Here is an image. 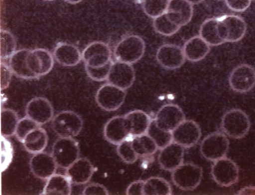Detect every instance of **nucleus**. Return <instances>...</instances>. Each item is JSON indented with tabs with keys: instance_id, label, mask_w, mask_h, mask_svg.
<instances>
[{
	"instance_id": "nucleus-1",
	"label": "nucleus",
	"mask_w": 255,
	"mask_h": 195,
	"mask_svg": "<svg viewBox=\"0 0 255 195\" xmlns=\"http://www.w3.org/2000/svg\"><path fill=\"white\" fill-rule=\"evenodd\" d=\"M145 49L143 39L137 35L130 34L124 37L117 43L113 54L117 61L132 64L142 57Z\"/></svg>"
},
{
	"instance_id": "nucleus-2",
	"label": "nucleus",
	"mask_w": 255,
	"mask_h": 195,
	"mask_svg": "<svg viewBox=\"0 0 255 195\" xmlns=\"http://www.w3.org/2000/svg\"><path fill=\"white\" fill-rule=\"evenodd\" d=\"M222 131L236 139L244 137L248 133L251 123L248 116L242 110L233 109L227 111L221 121Z\"/></svg>"
},
{
	"instance_id": "nucleus-3",
	"label": "nucleus",
	"mask_w": 255,
	"mask_h": 195,
	"mask_svg": "<svg viewBox=\"0 0 255 195\" xmlns=\"http://www.w3.org/2000/svg\"><path fill=\"white\" fill-rule=\"evenodd\" d=\"M203 176L201 167L192 163L181 164L172 172L173 183L182 191H193L200 184Z\"/></svg>"
},
{
	"instance_id": "nucleus-4",
	"label": "nucleus",
	"mask_w": 255,
	"mask_h": 195,
	"mask_svg": "<svg viewBox=\"0 0 255 195\" xmlns=\"http://www.w3.org/2000/svg\"><path fill=\"white\" fill-rule=\"evenodd\" d=\"M247 29L245 21L239 15L227 14L218 18V33L224 42L241 40L244 37Z\"/></svg>"
},
{
	"instance_id": "nucleus-5",
	"label": "nucleus",
	"mask_w": 255,
	"mask_h": 195,
	"mask_svg": "<svg viewBox=\"0 0 255 195\" xmlns=\"http://www.w3.org/2000/svg\"><path fill=\"white\" fill-rule=\"evenodd\" d=\"M78 142L72 137H60L54 143L51 155L58 166L67 169L78 158Z\"/></svg>"
},
{
	"instance_id": "nucleus-6",
	"label": "nucleus",
	"mask_w": 255,
	"mask_h": 195,
	"mask_svg": "<svg viewBox=\"0 0 255 195\" xmlns=\"http://www.w3.org/2000/svg\"><path fill=\"white\" fill-rule=\"evenodd\" d=\"M54 131L61 137H73L77 136L83 126L82 118L72 111H63L54 117L52 120Z\"/></svg>"
},
{
	"instance_id": "nucleus-7",
	"label": "nucleus",
	"mask_w": 255,
	"mask_h": 195,
	"mask_svg": "<svg viewBox=\"0 0 255 195\" xmlns=\"http://www.w3.org/2000/svg\"><path fill=\"white\" fill-rule=\"evenodd\" d=\"M229 141L225 134L214 132L206 136L200 145V152L206 160L215 162L226 156Z\"/></svg>"
},
{
	"instance_id": "nucleus-8",
	"label": "nucleus",
	"mask_w": 255,
	"mask_h": 195,
	"mask_svg": "<svg viewBox=\"0 0 255 195\" xmlns=\"http://www.w3.org/2000/svg\"><path fill=\"white\" fill-rule=\"evenodd\" d=\"M211 175L218 185L230 187L239 180V168L234 161L225 157L214 162L211 168Z\"/></svg>"
},
{
	"instance_id": "nucleus-9",
	"label": "nucleus",
	"mask_w": 255,
	"mask_h": 195,
	"mask_svg": "<svg viewBox=\"0 0 255 195\" xmlns=\"http://www.w3.org/2000/svg\"><path fill=\"white\" fill-rule=\"evenodd\" d=\"M126 96L125 90L108 83L99 88L95 99L99 107L110 112L118 110L124 103Z\"/></svg>"
},
{
	"instance_id": "nucleus-10",
	"label": "nucleus",
	"mask_w": 255,
	"mask_h": 195,
	"mask_svg": "<svg viewBox=\"0 0 255 195\" xmlns=\"http://www.w3.org/2000/svg\"><path fill=\"white\" fill-rule=\"evenodd\" d=\"M229 83L232 89L236 92L250 91L255 86V68L246 63L237 65L230 74Z\"/></svg>"
},
{
	"instance_id": "nucleus-11",
	"label": "nucleus",
	"mask_w": 255,
	"mask_h": 195,
	"mask_svg": "<svg viewBox=\"0 0 255 195\" xmlns=\"http://www.w3.org/2000/svg\"><path fill=\"white\" fill-rule=\"evenodd\" d=\"M153 120L159 129L171 132L185 120V116L179 106L167 104L158 110Z\"/></svg>"
},
{
	"instance_id": "nucleus-12",
	"label": "nucleus",
	"mask_w": 255,
	"mask_h": 195,
	"mask_svg": "<svg viewBox=\"0 0 255 195\" xmlns=\"http://www.w3.org/2000/svg\"><path fill=\"white\" fill-rule=\"evenodd\" d=\"M112 52L109 46L102 41H94L83 50L82 58L85 65L99 67L111 62Z\"/></svg>"
},
{
	"instance_id": "nucleus-13",
	"label": "nucleus",
	"mask_w": 255,
	"mask_h": 195,
	"mask_svg": "<svg viewBox=\"0 0 255 195\" xmlns=\"http://www.w3.org/2000/svg\"><path fill=\"white\" fill-rule=\"evenodd\" d=\"M135 78L134 70L131 64L117 61L112 62L107 80L109 83L126 90L132 86Z\"/></svg>"
},
{
	"instance_id": "nucleus-14",
	"label": "nucleus",
	"mask_w": 255,
	"mask_h": 195,
	"mask_svg": "<svg viewBox=\"0 0 255 195\" xmlns=\"http://www.w3.org/2000/svg\"><path fill=\"white\" fill-rule=\"evenodd\" d=\"M171 133L173 142L184 148H189L194 146L201 136L199 125L192 120H185Z\"/></svg>"
},
{
	"instance_id": "nucleus-15",
	"label": "nucleus",
	"mask_w": 255,
	"mask_h": 195,
	"mask_svg": "<svg viewBox=\"0 0 255 195\" xmlns=\"http://www.w3.org/2000/svg\"><path fill=\"white\" fill-rule=\"evenodd\" d=\"M26 63L28 69L38 78L52 70L54 59L48 50L36 48L30 50L26 57Z\"/></svg>"
},
{
	"instance_id": "nucleus-16",
	"label": "nucleus",
	"mask_w": 255,
	"mask_h": 195,
	"mask_svg": "<svg viewBox=\"0 0 255 195\" xmlns=\"http://www.w3.org/2000/svg\"><path fill=\"white\" fill-rule=\"evenodd\" d=\"M158 63L167 69H176L180 67L185 61L183 48L178 45L165 44L160 46L156 53Z\"/></svg>"
},
{
	"instance_id": "nucleus-17",
	"label": "nucleus",
	"mask_w": 255,
	"mask_h": 195,
	"mask_svg": "<svg viewBox=\"0 0 255 195\" xmlns=\"http://www.w3.org/2000/svg\"><path fill=\"white\" fill-rule=\"evenodd\" d=\"M25 113L27 117L39 125L49 122L54 114L53 108L49 101L44 97L32 99L27 104Z\"/></svg>"
},
{
	"instance_id": "nucleus-18",
	"label": "nucleus",
	"mask_w": 255,
	"mask_h": 195,
	"mask_svg": "<svg viewBox=\"0 0 255 195\" xmlns=\"http://www.w3.org/2000/svg\"><path fill=\"white\" fill-rule=\"evenodd\" d=\"M103 133L105 139L115 145L131 137L124 116H116L109 119L104 126Z\"/></svg>"
},
{
	"instance_id": "nucleus-19",
	"label": "nucleus",
	"mask_w": 255,
	"mask_h": 195,
	"mask_svg": "<svg viewBox=\"0 0 255 195\" xmlns=\"http://www.w3.org/2000/svg\"><path fill=\"white\" fill-rule=\"evenodd\" d=\"M29 166L35 177L46 180L55 174L57 165L52 155L41 152L35 154L30 159Z\"/></svg>"
},
{
	"instance_id": "nucleus-20",
	"label": "nucleus",
	"mask_w": 255,
	"mask_h": 195,
	"mask_svg": "<svg viewBox=\"0 0 255 195\" xmlns=\"http://www.w3.org/2000/svg\"><path fill=\"white\" fill-rule=\"evenodd\" d=\"M180 145L171 142L160 150L158 157L160 167L172 172L183 163L184 150Z\"/></svg>"
},
{
	"instance_id": "nucleus-21",
	"label": "nucleus",
	"mask_w": 255,
	"mask_h": 195,
	"mask_svg": "<svg viewBox=\"0 0 255 195\" xmlns=\"http://www.w3.org/2000/svg\"><path fill=\"white\" fill-rule=\"evenodd\" d=\"M66 176L72 184L83 185L88 183L92 178L95 168L87 158H78L66 169Z\"/></svg>"
},
{
	"instance_id": "nucleus-22",
	"label": "nucleus",
	"mask_w": 255,
	"mask_h": 195,
	"mask_svg": "<svg viewBox=\"0 0 255 195\" xmlns=\"http://www.w3.org/2000/svg\"><path fill=\"white\" fill-rule=\"evenodd\" d=\"M166 13L172 22L181 27L192 19V4L187 0H170Z\"/></svg>"
},
{
	"instance_id": "nucleus-23",
	"label": "nucleus",
	"mask_w": 255,
	"mask_h": 195,
	"mask_svg": "<svg viewBox=\"0 0 255 195\" xmlns=\"http://www.w3.org/2000/svg\"><path fill=\"white\" fill-rule=\"evenodd\" d=\"M131 137L146 134L152 121L145 112L135 110L124 116Z\"/></svg>"
},
{
	"instance_id": "nucleus-24",
	"label": "nucleus",
	"mask_w": 255,
	"mask_h": 195,
	"mask_svg": "<svg viewBox=\"0 0 255 195\" xmlns=\"http://www.w3.org/2000/svg\"><path fill=\"white\" fill-rule=\"evenodd\" d=\"M53 56L60 64L64 66H74L81 61L82 54L75 45L61 42L57 44L53 51Z\"/></svg>"
},
{
	"instance_id": "nucleus-25",
	"label": "nucleus",
	"mask_w": 255,
	"mask_h": 195,
	"mask_svg": "<svg viewBox=\"0 0 255 195\" xmlns=\"http://www.w3.org/2000/svg\"><path fill=\"white\" fill-rule=\"evenodd\" d=\"M210 46L200 35H196L184 43L183 50L187 59L197 62L204 59L209 53Z\"/></svg>"
},
{
	"instance_id": "nucleus-26",
	"label": "nucleus",
	"mask_w": 255,
	"mask_h": 195,
	"mask_svg": "<svg viewBox=\"0 0 255 195\" xmlns=\"http://www.w3.org/2000/svg\"><path fill=\"white\" fill-rule=\"evenodd\" d=\"M30 49H21L16 50L9 58V66L14 74L24 79H31L37 77L28 69L26 57Z\"/></svg>"
},
{
	"instance_id": "nucleus-27",
	"label": "nucleus",
	"mask_w": 255,
	"mask_h": 195,
	"mask_svg": "<svg viewBox=\"0 0 255 195\" xmlns=\"http://www.w3.org/2000/svg\"><path fill=\"white\" fill-rule=\"evenodd\" d=\"M47 142L46 131L39 127L28 133L22 143L27 152L35 154L42 152L46 148Z\"/></svg>"
},
{
	"instance_id": "nucleus-28",
	"label": "nucleus",
	"mask_w": 255,
	"mask_h": 195,
	"mask_svg": "<svg viewBox=\"0 0 255 195\" xmlns=\"http://www.w3.org/2000/svg\"><path fill=\"white\" fill-rule=\"evenodd\" d=\"M71 194V183L66 176L55 174L46 183L41 195H70Z\"/></svg>"
},
{
	"instance_id": "nucleus-29",
	"label": "nucleus",
	"mask_w": 255,
	"mask_h": 195,
	"mask_svg": "<svg viewBox=\"0 0 255 195\" xmlns=\"http://www.w3.org/2000/svg\"><path fill=\"white\" fill-rule=\"evenodd\" d=\"M131 145L138 158L152 156L158 149L154 141L147 134L132 137Z\"/></svg>"
},
{
	"instance_id": "nucleus-30",
	"label": "nucleus",
	"mask_w": 255,
	"mask_h": 195,
	"mask_svg": "<svg viewBox=\"0 0 255 195\" xmlns=\"http://www.w3.org/2000/svg\"><path fill=\"white\" fill-rule=\"evenodd\" d=\"M143 195H171L172 190L170 183L165 179L151 177L144 181Z\"/></svg>"
},
{
	"instance_id": "nucleus-31",
	"label": "nucleus",
	"mask_w": 255,
	"mask_h": 195,
	"mask_svg": "<svg viewBox=\"0 0 255 195\" xmlns=\"http://www.w3.org/2000/svg\"><path fill=\"white\" fill-rule=\"evenodd\" d=\"M218 18H209L204 21L200 26L199 35L211 46H218L224 43L218 35Z\"/></svg>"
},
{
	"instance_id": "nucleus-32",
	"label": "nucleus",
	"mask_w": 255,
	"mask_h": 195,
	"mask_svg": "<svg viewBox=\"0 0 255 195\" xmlns=\"http://www.w3.org/2000/svg\"><path fill=\"white\" fill-rule=\"evenodd\" d=\"M17 113L9 108L1 110V136L10 137L15 133L19 121Z\"/></svg>"
},
{
	"instance_id": "nucleus-33",
	"label": "nucleus",
	"mask_w": 255,
	"mask_h": 195,
	"mask_svg": "<svg viewBox=\"0 0 255 195\" xmlns=\"http://www.w3.org/2000/svg\"><path fill=\"white\" fill-rule=\"evenodd\" d=\"M153 26L157 33L164 36L174 34L181 27L172 22L166 12L153 19Z\"/></svg>"
},
{
	"instance_id": "nucleus-34",
	"label": "nucleus",
	"mask_w": 255,
	"mask_h": 195,
	"mask_svg": "<svg viewBox=\"0 0 255 195\" xmlns=\"http://www.w3.org/2000/svg\"><path fill=\"white\" fill-rule=\"evenodd\" d=\"M146 134L152 139L160 150L173 142L171 132L159 129L154 120H152Z\"/></svg>"
},
{
	"instance_id": "nucleus-35",
	"label": "nucleus",
	"mask_w": 255,
	"mask_h": 195,
	"mask_svg": "<svg viewBox=\"0 0 255 195\" xmlns=\"http://www.w3.org/2000/svg\"><path fill=\"white\" fill-rule=\"evenodd\" d=\"M0 52L1 59L9 58L16 51V42L9 31L1 29L0 32Z\"/></svg>"
},
{
	"instance_id": "nucleus-36",
	"label": "nucleus",
	"mask_w": 255,
	"mask_h": 195,
	"mask_svg": "<svg viewBox=\"0 0 255 195\" xmlns=\"http://www.w3.org/2000/svg\"><path fill=\"white\" fill-rule=\"evenodd\" d=\"M170 0H143V9L149 17H155L165 13Z\"/></svg>"
},
{
	"instance_id": "nucleus-37",
	"label": "nucleus",
	"mask_w": 255,
	"mask_h": 195,
	"mask_svg": "<svg viewBox=\"0 0 255 195\" xmlns=\"http://www.w3.org/2000/svg\"><path fill=\"white\" fill-rule=\"evenodd\" d=\"M117 152L118 156L126 163L131 164L138 159L131 145V139L128 138L118 145Z\"/></svg>"
},
{
	"instance_id": "nucleus-38",
	"label": "nucleus",
	"mask_w": 255,
	"mask_h": 195,
	"mask_svg": "<svg viewBox=\"0 0 255 195\" xmlns=\"http://www.w3.org/2000/svg\"><path fill=\"white\" fill-rule=\"evenodd\" d=\"M40 126L27 116L24 117L19 120L17 124L15 133L16 138L22 143L25 137L28 133Z\"/></svg>"
},
{
	"instance_id": "nucleus-39",
	"label": "nucleus",
	"mask_w": 255,
	"mask_h": 195,
	"mask_svg": "<svg viewBox=\"0 0 255 195\" xmlns=\"http://www.w3.org/2000/svg\"><path fill=\"white\" fill-rule=\"evenodd\" d=\"M1 172L5 171L10 164L13 150L11 143L5 137L1 136Z\"/></svg>"
},
{
	"instance_id": "nucleus-40",
	"label": "nucleus",
	"mask_w": 255,
	"mask_h": 195,
	"mask_svg": "<svg viewBox=\"0 0 255 195\" xmlns=\"http://www.w3.org/2000/svg\"><path fill=\"white\" fill-rule=\"evenodd\" d=\"M112 62L99 67H92L85 65V70L88 76L92 80L102 81L107 80Z\"/></svg>"
},
{
	"instance_id": "nucleus-41",
	"label": "nucleus",
	"mask_w": 255,
	"mask_h": 195,
	"mask_svg": "<svg viewBox=\"0 0 255 195\" xmlns=\"http://www.w3.org/2000/svg\"><path fill=\"white\" fill-rule=\"evenodd\" d=\"M84 195H108L109 192L103 185L93 183L87 185L82 192Z\"/></svg>"
},
{
	"instance_id": "nucleus-42",
	"label": "nucleus",
	"mask_w": 255,
	"mask_h": 195,
	"mask_svg": "<svg viewBox=\"0 0 255 195\" xmlns=\"http://www.w3.org/2000/svg\"><path fill=\"white\" fill-rule=\"evenodd\" d=\"M12 71L5 62H0V88L1 90L6 89L9 85L11 80Z\"/></svg>"
},
{
	"instance_id": "nucleus-43",
	"label": "nucleus",
	"mask_w": 255,
	"mask_h": 195,
	"mask_svg": "<svg viewBox=\"0 0 255 195\" xmlns=\"http://www.w3.org/2000/svg\"><path fill=\"white\" fill-rule=\"evenodd\" d=\"M252 0H225L227 6L236 12L245 11L250 6Z\"/></svg>"
},
{
	"instance_id": "nucleus-44",
	"label": "nucleus",
	"mask_w": 255,
	"mask_h": 195,
	"mask_svg": "<svg viewBox=\"0 0 255 195\" xmlns=\"http://www.w3.org/2000/svg\"><path fill=\"white\" fill-rule=\"evenodd\" d=\"M144 183V180H137L132 182L127 188L126 194L127 195H143Z\"/></svg>"
},
{
	"instance_id": "nucleus-45",
	"label": "nucleus",
	"mask_w": 255,
	"mask_h": 195,
	"mask_svg": "<svg viewBox=\"0 0 255 195\" xmlns=\"http://www.w3.org/2000/svg\"><path fill=\"white\" fill-rule=\"evenodd\" d=\"M238 195H255V187H248L243 188L238 193Z\"/></svg>"
},
{
	"instance_id": "nucleus-46",
	"label": "nucleus",
	"mask_w": 255,
	"mask_h": 195,
	"mask_svg": "<svg viewBox=\"0 0 255 195\" xmlns=\"http://www.w3.org/2000/svg\"><path fill=\"white\" fill-rule=\"evenodd\" d=\"M192 4H198L201 2L203 0H187Z\"/></svg>"
},
{
	"instance_id": "nucleus-47",
	"label": "nucleus",
	"mask_w": 255,
	"mask_h": 195,
	"mask_svg": "<svg viewBox=\"0 0 255 195\" xmlns=\"http://www.w3.org/2000/svg\"><path fill=\"white\" fill-rule=\"evenodd\" d=\"M67 2L71 4H76L80 2L82 0H65Z\"/></svg>"
},
{
	"instance_id": "nucleus-48",
	"label": "nucleus",
	"mask_w": 255,
	"mask_h": 195,
	"mask_svg": "<svg viewBox=\"0 0 255 195\" xmlns=\"http://www.w3.org/2000/svg\"><path fill=\"white\" fill-rule=\"evenodd\" d=\"M45 0V1H52V0Z\"/></svg>"
}]
</instances>
